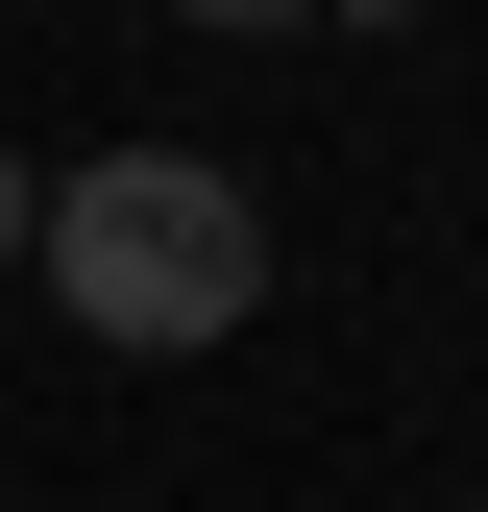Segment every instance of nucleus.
Listing matches in <instances>:
<instances>
[{
  "label": "nucleus",
  "mask_w": 488,
  "mask_h": 512,
  "mask_svg": "<svg viewBox=\"0 0 488 512\" xmlns=\"http://www.w3.org/2000/svg\"><path fill=\"white\" fill-rule=\"evenodd\" d=\"M25 269L74 293L122 366H196V342H244V293H269V196L196 171V147H98L74 196H25Z\"/></svg>",
  "instance_id": "obj_1"
},
{
  "label": "nucleus",
  "mask_w": 488,
  "mask_h": 512,
  "mask_svg": "<svg viewBox=\"0 0 488 512\" xmlns=\"http://www.w3.org/2000/svg\"><path fill=\"white\" fill-rule=\"evenodd\" d=\"M171 25H318V0H171Z\"/></svg>",
  "instance_id": "obj_2"
},
{
  "label": "nucleus",
  "mask_w": 488,
  "mask_h": 512,
  "mask_svg": "<svg viewBox=\"0 0 488 512\" xmlns=\"http://www.w3.org/2000/svg\"><path fill=\"white\" fill-rule=\"evenodd\" d=\"M0 269H25V171H0Z\"/></svg>",
  "instance_id": "obj_3"
}]
</instances>
